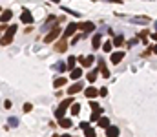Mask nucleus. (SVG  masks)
<instances>
[{"label": "nucleus", "mask_w": 157, "mask_h": 137, "mask_svg": "<svg viewBox=\"0 0 157 137\" xmlns=\"http://www.w3.org/2000/svg\"><path fill=\"white\" fill-rule=\"evenodd\" d=\"M86 95H88V97H95L97 91H95V90H86Z\"/></svg>", "instance_id": "9b49d317"}, {"label": "nucleus", "mask_w": 157, "mask_h": 137, "mask_svg": "<svg viewBox=\"0 0 157 137\" xmlns=\"http://www.w3.org/2000/svg\"><path fill=\"white\" fill-rule=\"evenodd\" d=\"M9 18H11V11H6V13L2 15V20L6 22V20H9Z\"/></svg>", "instance_id": "f8f14e48"}, {"label": "nucleus", "mask_w": 157, "mask_h": 137, "mask_svg": "<svg viewBox=\"0 0 157 137\" xmlns=\"http://www.w3.org/2000/svg\"><path fill=\"white\" fill-rule=\"evenodd\" d=\"M60 124L68 128V126H71V121H70V119H60Z\"/></svg>", "instance_id": "6e6552de"}, {"label": "nucleus", "mask_w": 157, "mask_h": 137, "mask_svg": "<svg viewBox=\"0 0 157 137\" xmlns=\"http://www.w3.org/2000/svg\"><path fill=\"white\" fill-rule=\"evenodd\" d=\"M79 90H82V84L79 82V84H73L71 88H70V93H75V91H79Z\"/></svg>", "instance_id": "423d86ee"}, {"label": "nucleus", "mask_w": 157, "mask_h": 137, "mask_svg": "<svg viewBox=\"0 0 157 137\" xmlns=\"http://www.w3.org/2000/svg\"><path fill=\"white\" fill-rule=\"evenodd\" d=\"M62 84H66V79H57L55 81V86H62Z\"/></svg>", "instance_id": "dca6fc26"}, {"label": "nucleus", "mask_w": 157, "mask_h": 137, "mask_svg": "<svg viewBox=\"0 0 157 137\" xmlns=\"http://www.w3.org/2000/svg\"><path fill=\"white\" fill-rule=\"evenodd\" d=\"M113 44H115V46H122V37H117V38L113 40Z\"/></svg>", "instance_id": "2eb2a0df"}, {"label": "nucleus", "mask_w": 157, "mask_h": 137, "mask_svg": "<svg viewBox=\"0 0 157 137\" xmlns=\"http://www.w3.org/2000/svg\"><path fill=\"white\" fill-rule=\"evenodd\" d=\"M106 133H108V137H117V135H119V130H117L115 126H111V128H108Z\"/></svg>", "instance_id": "f03ea898"}, {"label": "nucleus", "mask_w": 157, "mask_h": 137, "mask_svg": "<svg viewBox=\"0 0 157 137\" xmlns=\"http://www.w3.org/2000/svg\"><path fill=\"white\" fill-rule=\"evenodd\" d=\"M15 29H17L15 26H13V28H9V33H8V35H6V37L2 38V44H8V42H11V37H13V33H15Z\"/></svg>", "instance_id": "f257e3e1"}, {"label": "nucleus", "mask_w": 157, "mask_h": 137, "mask_svg": "<svg viewBox=\"0 0 157 137\" xmlns=\"http://www.w3.org/2000/svg\"><path fill=\"white\" fill-rule=\"evenodd\" d=\"M121 59H122V53H113V57H111V62L117 64V62H121Z\"/></svg>", "instance_id": "20e7f679"}, {"label": "nucleus", "mask_w": 157, "mask_h": 137, "mask_svg": "<svg viewBox=\"0 0 157 137\" xmlns=\"http://www.w3.org/2000/svg\"><path fill=\"white\" fill-rule=\"evenodd\" d=\"M99 124H101V126H108V119H101Z\"/></svg>", "instance_id": "6ab92c4d"}, {"label": "nucleus", "mask_w": 157, "mask_h": 137, "mask_svg": "<svg viewBox=\"0 0 157 137\" xmlns=\"http://www.w3.org/2000/svg\"><path fill=\"white\" fill-rule=\"evenodd\" d=\"M110 50H111V42H106L104 44V51H110Z\"/></svg>", "instance_id": "a211bd4d"}, {"label": "nucleus", "mask_w": 157, "mask_h": 137, "mask_svg": "<svg viewBox=\"0 0 157 137\" xmlns=\"http://www.w3.org/2000/svg\"><path fill=\"white\" fill-rule=\"evenodd\" d=\"M80 28H82L84 31H92V29H95V26L92 24V22H86V24H82Z\"/></svg>", "instance_id": "7ed1b4c3"}, {"label": "nucleus", "mask_w": 157, "mask_h": 137, "mask_svg": "<svg viewBox=\"0 0 157 137\" xmlns=\"http://www.w3.org/2000/svg\"><path fill=\"white\" fill-rule=\"evenodd\" d=\"M80 75H82V70H80V68H75L73 73H71V77H73V79H79Z\"/></svg>", "instance_id": "39448f33"}, {"label": "nucleus", "mask_w": 157, "mask_h": 137, "mask_svg": "<svg viewBox=\"0 0 157 137\" xmlns=\"http://www.w3.org/2000/svg\"><path fill=\"white\" fill-rule=\"evenodd\" d=\"M75 28H77L75 24H70V26H68V31H66V35H71V33L75 31Z\"/></svg>", "instance_id": "1a4fd4ad"}, {"label": "nucleus", "mask_w": 157, "mask_h": 137, "mask_svg": "<svg viewBox=\"0 0 157 137\" xmlns=\"http://www.w3.org/2000/svg\"><path fill=\"white\" fill-rule=\"evenodd\" d=\"M79 111H80V106H79V104H75V106L71 108V113H75V115H77Z\"/></svg>", "instance_id": "4468645a"}, {"label": "nucleus", "mask_w": 157, "mask_h": 137, "mask_svg": "<svg viewBox=\"0 0 157 137\" xmlns=\"http://www.w3.org/2000/svg\"><path fill=\"white\" fill-rule=\"evenodd\" d=\"M22 20H24V22H31L33 18L29 17V13H24V17H22Z\"/></svg>", "instance_id": "ddd939ff"}, {"label": "nucleus", "mask_w": 157, "mask_h": 137, "mask_svg": "<svg viewBox=\"0 0 157 137\" xmlns=\"http://www.w3.org/2000/svg\"><path fill=\"white\" fill-rule=\"evenodd\" d=\"M57 35H59V29H55V31H53V33H51V35H48V37H46V40H48V42H50V40H53V38H55V37H57Z\"/></svg>", "instance_id": "0eeeda50"}, {"label": "nucleus", "mask_w": 157, "mask_h": 137, "mask_svg": "<svg viewBox=\"0 0 157 137\" xmlns=\"http://www.w3.org/2000/svg\"><path fill=\"white\" fill-rule=\"evenodd\" d=\"M86 137H95V132L92 128H86Z\"/></svg>", "instance_id": "9d476101"}, {"label": "nucleus", "mask_w": 157, "mask_h": 137, "mask_svg": "<svg viewBox=\"0 0 157 137\" xmlns=\"http://www.w3.org/2000/svg\"><path fill=\"white\" fill-rule=\"evenodd\" d=\"M95 73H97V72H92V73H89V75H88V79H89V81H92V82H93V81H95V77H97Z\"/></svg>", "instance_id": "f3484780"}, {"label": "nucleus", "mask_w": 157, "mask_h": 137, "mask_svg": "<svg viewBox=\"0 0 157 137\" xmlns=\"http://www.w3.org/2000/svg\"><path fill=\"white\" fill-rule=\"evenodd\" d=\"M62 137H70V135H62Z\"/></svg>", "instance_id": "aec40b11"}]
</instances>
